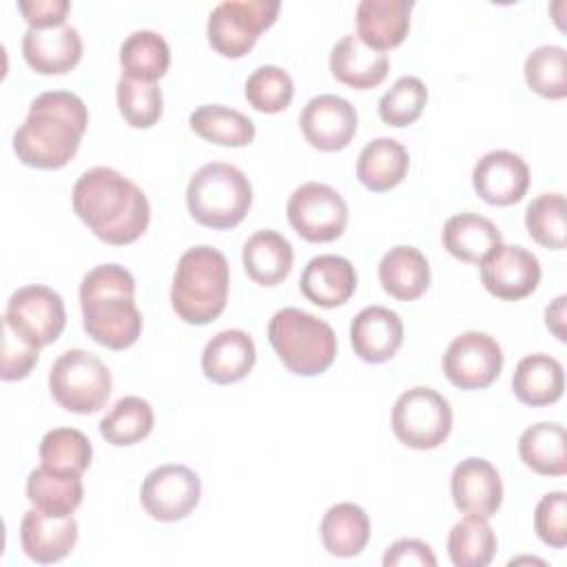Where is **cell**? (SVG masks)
I'll return each mask as SVG.
<instances>
[{"label":"cell","mask_w":567,"mask_h":567,"mask_svg":"<svg viewBox=\"0 0 567 567\" xmlns=\"http://www.w3.org/2000/svg\"><path fill=\"white\" fill-rule=\"evenodd\" d=\"M257 350L246 330L230 328L217 332L202 352V372L208 381L228 385L241 381L255 365Z\"/></svg>","instance_id":"22"},{"label":"cell","mask_w":567,"mask_h":567,"mask_svg":"<svg viewBox=\"0 0 567 567\" xmlns=\"http://www.w3.org/2000/svg\"><path fill=\"white\" fill-rule=\"evenodd\" d=\"M472 184L483 202L509 206L525 197L529 188V168L525 159L512 151H489L474 164Z\"/></svg>","instance_id":"16"},{"label":"cell","mask_w":567,"mask_h":567,"mask_svg":"<svg viewBox=\"0 0 567 567\" xmlns=\"http://www.w3.org/2000/svg\"><path fill=\"white\" fill-rule=\"evenodd\" d=\"M199 496V476L182 463H166L151 470L140 489L142 507L151 518L162 523L186 518L197 507Z\"/></svg>","instance_id":"12"},{"label":"cell","mask_w":567,"mask_h":567,"mask_svg":"<svg viewBox=\"0 0 567 567\" xmlns=\"http://www.w3.org/2000/svg\"><path fill=\"white\" fill-rule=\"evenodd\" d=\"M84 485L80 474L58 472L40 463L27 478L29 503L53 516H71L80 507Z\"/></svg>","instance_id":"31"},{"label":"cell","mask_w":567,"mask_h":567,"mask_svg":"<svg viewBox=\"0 0 567 567\" xmlns=\"http://www.w3.org/2000/svg\"><path fill=\"white\" fill-rule=\"evenodd\" d=\"M452 430V408L443 394L416 385L399 394L392 408V432L412 450L439 447Z\"/></svg>","instance_id":"8"},{"label":"cell","mask_w":567,"mask_h":567,"mask_svg":"<svg viewBox=\"0 0 567 567\" xmlns=\"http://www.w3.org/2000/svg\"><path fill=\"white\" fill-rule=\"evenodd\" d=\"M190 128L221 146H246L255 140V124L244 113L224 104H202L188 115Z\"/></svg>","instance_id":"34"},{"label":"cell","mask_w":567,"mask_h":567,"mask_svg":"<svg viewBox=\"0 0 567 567\" xmlns=\"http://www.w3.org/2000/svg\"><path fill=\"white\" fill-rule=\"evenodd\" d=\"M80 308L86 334L104 348L124 350L142 334L135 279L120 264H100L82 277Z\"/></svg>","instance_id":"3"},{"label":"cell","mask_w":567,"mask_h":567,"mask_svg":"<svg viewBox=\"0 0 567 567\" xmlns=\"http://www.w3.org/2000/svg\"><path fill=\"white\" fill-rule=\"evenodd\" d=\"M565 197L560 193H543L527 204L525 228L529 237L551 250H563L567 239L565 226Z\"/></svg>","instance_id":"39"},{"label":"cell","mask_w":567,"mask_h":567,"mask_svg":"<svg viewBox=\"0 0 567 567\" xmlns=\"http://www.w3.org/2000/svg\"><path fill=\"white\" fill-rule=\"evenodd\" d=\"M525 82L543 97L560 100L567 95V53L558 44L536 47L525 60Z\"/></svg>","instance_id":"38"},{"label":"cell","mask_w":567,"mask_h":567,"mask_svg":"<svg viewBox=\"0 0 567 567\" xmlns=\"http://www.w3.org/2000/svg\"><path fill=\"white\" fill-rule=\"evenodd\" d=\"M520 461L543 476L567 472V434L560 423L540 421L529 425L518 439Z\"/></svg>","instance_id":"32"},{"label":"cell","mask_w":567,"mask_h":567,"mask_svg":"<svg viewBox=\"0 0 567 567\" xmlns=\"http://www.w3.org/2000/svg\"><path fill=\"white\" fill-rule=\"evenodd\" d=\"M427 104V89L414 75L399 78L379 100V117L388 126H408L412 124Z\"/></svg>","instance_id":"42"},{"label":"cell","mask_w":567,"mask_h":567,"mask_svg":"<svg viewBox=\"0 0 567 567\" xmlns=\"http://www.w3.org/2000/svg\"><path fill=\"white\" fill-rule=\"evenodd\" d=\"M408 168V148L394 137H374L357 157V177L372 193H385L401 184Z\"/></svg>","instance_id":"28"},{"label":"cell","mask_w":567,"mask_h":567,"mask_svg":"<svg viewBox=\"0 0 567 567\" xmlns=\"http://www.w3.org/2000/svg\"><path fill=\"white\" fill-rule=\"evenodd\" d=\"M565 301H567V297L560 295V297H556V299L545 308V323H547V328L556 334L558 341H565V339H567V337H565Z\"/></svg>","instance_id":"47"},{"label":"cell","mask_w":567,"mask_h":567,"mask_svg":"<svg viewBox=\"0 0 567 567\" xmlns=\"http://www.w3.org/2000/svg\"><path fill=\"white\" fill-rule=\"evenodd\" d=\"M534 529L538 538L554 547L563 549L567 545V494L549 492L545 494L534 512Z\"/></svg>","instance_id":"43"},{"label":"cell","mask_w":567,"mask_h":567,"mask_svg":"<svg viewBox=\"0 0 567 567\" xmlns=\"http://www.w3.org/2000/svg\"><path fill=\"white\" fill-rule=\"evenodd\" d=\"M496 534L487 518L465 516L447 536V554L456 567H485L496 554Z\"/></svg>","instance_id":"35"},{"label":"cell","mask_w":567,"mask_h":567,"mask_svg":"<svg viewBox=\"0 0 567 567\" xmlns=\"http://www.w3.org/2000/svg\"><path fill=\"white\" fill-rule=\"evenodd\" d=\"M388 53L368 47L359 35L348 33L330 51L332 75L352 89H372L388 75Z\"/></svg>","instance_id":"24"},{"label":"cell","mask_w":567,"mask_h":567,"mask_svg":"<svg viewBox=\"0 0 567 567\" xmlns=\"http://www.w3.org/2000/svg\"><path fill=\"white\" fill-rule=\"evenodd\" d=\"M319 534L328 554L337 558H352L359 556L370 540V518L363 507L343 501L328 507L321 518Z\"/></svg>","instance_id":"30"},{"label":"cell","mask_w":567,"mask_h":567,"mask_svg":"<svg viewBox=\"0 0 567 567\" xmlns=\"http://www.w3.org/2000/svg\"><path fill=\"white\" fill-rule=\"evenodd\" d=\"M89 111L71 91H44L31 104L24 122L13 133V153L33 168H62L80 148Z\"/></svg>","instance_id":"2"},{"label":"cell","mask_w":567,"mask_h":567,"mask_svg":"<svg viewBox=\"0 0 567 567\" xmlns=\"http://www.w3.org/2000/svg\"><path fill=\"white\" fill-rule=\"evenodd\" d=\"M501 370L503 350L487 332H461L443 354V372L461 390H483L498 379Z\"/></svg>","instance_id":"13"},{"label":"cell","mask_w":567,"mask_h":567,"mask_svg":"<svg viewBox=\"0 0 567 567\" xmlns=\"http://www.w3.org/2000/svg\"><path fill=\"white\" fill-rule=\"evenodd\" d=\"M38 350L16 337L7 326H2V365H0V377L2 381H18L24 379L33 365L38 363Z\"/></svg>","instance_id":"44"},{"label":"cell","mask_w":567,"mask_h":567,"mask_svg":"<svg viewBox=\"0 0 567 567\" xmlns=\"http://www.w3.org/2000/svg\"><path fill=\"white\" fill-rule=\"evenodd\" d=\"M383 290L399 301L419 299L430 286V264L414 246H394L379 261Z\"/></svg>","instance_id":"29"},{"label":"cell","mask_w":567,"mask_h":567,"mask_svg":"<svg viewBox=\"0 0 567 567\" xmlns=\"http://www.w3.org/2000/svg\"><path fill=\"white\" fill-rule=\"evenodd\" d=\"M512 390L520 403L532 408L556 403L565 390V372L560 361L545 352L523 357L516 363Z\"/></svg>","instance_id":"27"},{"label":"cell","mask_w":567,"mask_h":567,"mask_svg":"<svg viewBox=\"0 0 567 567\" xmlns=\"http://www.w3.org/2000/svg\"><path fill=\"white\" fill-rule=\"evenodd\" d=\"M412 0H361L354 11L357 35L377 51L399 47L410 29Z\"/></svg>","instance_id":"23"},{"label":"cell","mask_w":567,"mask_h":567,"mask_svg":"<svg viewBox=\"0 0 567 567\" xmlns=\"http://www.w3.org/2000/svg\"><path fill=\"white\" fill-rule=\"evenodd\" d=\"M117 106L133 128H148L162 117V91L155 82H142L122 75L117 80Z\"/></svg>","instance_id":"41"},{"label":"cell","mask_w":567,"mask_h":567,"mask_svg":"<svg viewBox=\"0 0 567 567\" xmlns=\"http://www.w3.org/2000/svg\"><path fill=\"white\" fill-rule=\"evenodd\" d=\"M18 9L29 27L47 29L66 24V13L71 4L69 0H20Z\"/></svg>","instance_id":"46"},{"label":"cell","mask_w":567,"mask_h":567,"mask_svg":"<svg viewBox=\"0 0 567 567\" xmlns=\"http://www.w3.org/2000/svg\"><path fill=\"white\" fill-rule=\"evenodd\" d=\"M78 543V523L71 516H53L38 507L24 512L20 520V545L38 565L60 563Z\"/></svg>","instance_id":"18"},{"label":"cell","mask_w":567,"mask_h":567,"mask_svg":"<svg viewBox=\"0 0 567 567\" xmlns=\"http://www.w3.org/2000/svg\"><path fill=\"white\" fill-rule=\"evenodd\" d=\"M120 64L124 71L122 75L142 82H155L168 71V42L157 31L137 29L124 38L120 47Z\"/></svg>","instance_id":"33"},{"label":"cell","mask_w":567,"mask_h":567,"mask_svg":"<svg viewBox=\"0 0 567 567\" xmlns=\"http://www.w3.org/2000/svg\"><path fill=\"white\" fill-rule=\"evenodd\" d=\"M383 565L385 567H403V565L436 567V556L432 547L419 538H399L385 549Z\"/></svg>","instance_id":"45"},{"label":"cell","mask_w":567,"mask_h":567,"mask_svg":"<svg viewBox=\"0 0 567 567\" xmlns=\"http://www.w3.org/2000/svg\"><path fill=\"white\" fill-rule=\"evenodd\" d=\"M481 281L496 299L518 301L540 284V261L523 246L498 244L481 261Z\"/></svg>","instance_id":"14"},{"label":"cell","mask_w":567,"mask_h":567,"mask_svg":"<svg viewBox=\"0 0 567 567\" xmlns=\"http://www.w3.org/2000/svg\"><path fill=\"white\" fill-rule=\"evenodd\" d=\"M73 210L89 230L113 246L133 244L151 221L144 190L109 166L84 171L73 186Z\"/></svg>","instance_id":"1"},{"label":"cell","mask_w":567,"mask_h":567,"mask_svg":"<svg viewBox=\"0 0 567 567\" xmlns=\"http://www.w3.org/2000/svg\"><path fill=\"white\" fill-rule=\"evenodd\" d=\"M350 343L365 363L390 361L403 343V321L385 306H365L350 323Z\"/></svg>","instance_id":"19"},{"label":"cell","mask_w":567,"mask_h":567,"mask_svg":"<svg viewBox=\"0 0 567 567\" xmlns=\"http://www.w3.org/2000/svg\"><path fill=\"white\" fill-rule=\"evenodd\" d=\"M22 55L35 73L60 75L80 62L82 38L71 24L47 29L29 27L22 35Z\"/></svg>","instance_id":"20"},{"label":"cell","mask_w":567,"mask_h":567,"mask_svg":"<svg viewBox=\"0 0 567 567\" xmlns=\"http://www.w3.org/2000/svg\"><path fill=\"white\" fill-rule=\"evenodd\" d=\"M295 95L290 73L277 64L257 66L246 80V100L255 111L281 113Z\"/></svg>","instance_id":"40"},{"label":"cell","mask_w":567,"mask_h":567,"mask_svg":"<svg viewBox=\"0 0 567 567\" xmlns=\"http://www.w3.org/2000/svg\"><path fill=\"white\" fill-rule=\"evenodd\" d=\"M443 248L467 264H481L498 244H503L496 224L478 213L452 215L441 230Z\"/></svg>","instance_id":"25"},{"label":"cell","mask_w":567,"mask_h":567,"mask_svg":"<svg viewBox=\"0 0 567 567\" xmlns=\"http://www.w3.org/2000/svg\"><path fill=\"white\" fill-rule=\"evenodd\" d=\"M288 221L299 237L312 244L334 241L348 224V204L337 188L306 182L292 190L286 204Z\"/></svg>","instance_id":"11"},{"label":"cell","mask_w":567,"mask_h":567,"mask_svg":"<svg viewBox=\"0 0 567 567\" xmlns=\"http://www.w3.org/2000/svg\"><path fill=\"white\" fill-rule=\"evenodd\" d=\"M450 492L456 509L465 516L489 518L503 503L501 474L481 456H467L454 467Z\"/></svg>","instance_id":"17"},{"label":"cell","mask_w":567,"mask_h":567,"mask_svg":"<svg viewBox=\"0 0 567 567\" xmlns=\"http://www.w3.org/2000/svg\"><path fill=\"white\" fill-rule=\"evenodd\" d=\"M292 246L290 241L270 228L257 230L248 237L241 250V261L248 277L259 286H277L292 270Z\"/></svg>","instance_id":"26"},{"label":"cell","mask_w":567,"mask_h":567,"mask_svg":"<svg viewBox=\"0 0 567 567\" xmlns=\"http://www.w3.org/2000/svg\"><path fill=\"white\" fill-rule=\"evenodd\" d=\"M279 0H224L206 24L210 47L224 58L246 55L279 13Z\"/></svg>","instance_id":"9"},{"label":"cell","mask_w":567,"mask_h":567,"mask_svg":"<svg viewBox=\"0 0 567 567\" xmlns=\"http://www.w3.org/2000/svg\"><path fill=\"white\" fill-rule=\"evenodd\" d=\"M153 408L142 396H122L100 421V434L111 445H133L153 430Z\"/></svg>","instance_id":"36"},{"label":"cell","mask_w":567,"mask_h":567,"mask_svg":"<svg viewBox=\"0 0 567 567\" xmlns=\"http://www.w3.org/2000/svg\"><path fill=\"white\" fill-rule=\"evenodd\" d=\"M228 286L230 268L221 250L213 246L188 248L173 275L171 306L182 321L206 326L224 312Z\"/></svg>","instance_id":"4"},{"label":"cell","mask_w":567,"mask_h":567,"mask_svg":"<svg viewBox=\"0 0 567 567\" xmlns=\"http://www.w3.org/2000/svg\"><path fill=\"white\" fill-rule=\"evenodd\" d=\"M306 142L323 153L341 151L357 133L354 106L334 93H321L308 100L299 117Z\"/></svg>","instance_id":"15"},{"label":"cell","mask_w":567,"mask_h":567,"mask_svg":"<svg viewBox=\"0 0 567 567\" xmlns=\"http://www.w3.org/2000/svg\"><path fill=\"white\" fill-rule=\"evenodd\" d=\"M268 341L279 361L299 377L326 372L337 357L332 326L301 308L277 310L268 321Z\"/></svg>","instance_id":"5"},{"label":"cell","mask_w":567,"mask_h":567,"mask_svg":"<svg viewBox=\"0 0 567 567\" xmlns=\"http://www.w3.org/2000/svg\"><path fill=\"white\" fill-rule=\"evenodd\" d=\"M2 326L29 346L44 348L53 343L66 326L64 301L47 286H22L9 297Z\"/></svg>","instance_id":"10"},{"label":"cell","mask_w":567,"mask_h":567,"mask_svg":"<svg viewBox=\"0 0 567 567\" xmlns=\"http://www.w3.org/2000/svg\"><path fill=\"white\" fill-rule=\"evenodd\" d=\"M252 204L248 177L233 164L208 162L186 186V206L195 221L206 228L226 230L237 226Z\"/></svg>","instance_id":"6"},{"label":"cell","mask_w":567,"mask_h":567,"mask_svg":"<svg viewBox=\"0 0 567 567\" xmlns=\"http://www.w3.org/2000/svg\"><path fill=\"white\" fill-rule=\"evenodd\" d=\"M299 290L315 306L337 308L357 290L354 266L341 255H317L306 264Z\"/></svg>","instance_id":"21"},{"label":"cell","mask_w":567,"mask_h":567,"mask_svg":"<svg viewBox=\"0 0 567 567\" xmlns=\"http://www.w3.org/2000/svg\"><path fill=\"white\" fill-rule=\"evenodd\" d=\"M106 363L82 348L64 350L49 370V390L60 408L75 414L100 412L111 394Z\"/></svg>","instance_id":"7"},{"label":"cell","mask_w":567,"mask_h":567,"mask_svg":"<svg viewBox=\"0 0 567 567\" xmlns=\"http://www.w3.org/2000/svg\"><path fill=\"white\" fill-rule=\"evenodd\" d=\"M91 458V441L75 427H53L40 441V461L51 470L82 476V472L89 470Z\"/></svg>","instance_id":"37"}]
</instances>
